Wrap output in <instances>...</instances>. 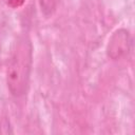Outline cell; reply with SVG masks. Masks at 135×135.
Masks as SVG:
<instances>
[{
  "label": "cell",
  "mask_w": 135,
  "mask_h": 135,
  "mask_svg": "<svg viewBox=\"0 0 135 135\" xmlns=\"http://www.w3.org/2000/svg\"><path fill=\"white\" fill-rule=\"evenodd\" d=\"M32 66V46L28 40L18 42L7 68V85L15 96L25 93Z\"/></svg>",
  "instance_id": "cell-1"
}]
</instances>
